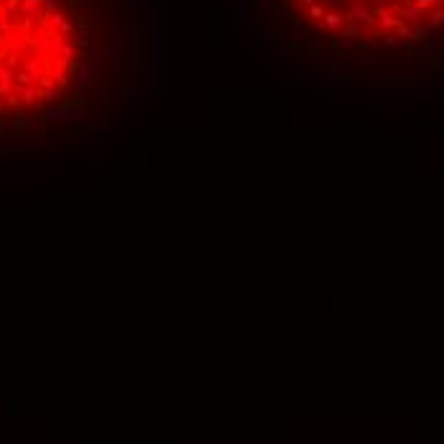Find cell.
I'll return each mask as SVG.
<instances>
[{"mask_svg": "<svg viewBox=\"0 0 444 444\" xmlns=\"http://www.w3.org/2000/svg\"><path fill=\"white\" fill-rule=\"evenodd\" d=\"M79 67L82 34L62 0H0V117L56 105Z\"/></svg>", "mask_w": 444, "mask_h": 444, "instance_id": "6da1fadb", "label": "cell"}]
</instances>
